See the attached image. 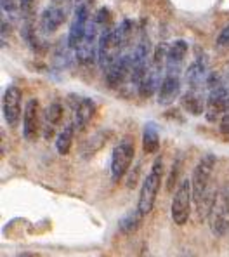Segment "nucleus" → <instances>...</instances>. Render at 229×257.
I'll return each instance as SVG.
<instances>
[{
	"label": "nucleus",
	"instance_id": "nucleus-1",
	"mask_svg": "<svg viewBox=\"0 0 229 257\" xmlns=\"http://www.w3.org/2000/svg\"><path fill=\"white\" fill-rule=\"evenodd\" d=\"M215 155L206 153L200 158L191 176V190H193V200L196 202L198 210H200L201 219L208 215V209L212 200H206V193H208L210 181L213 176V169H215Z\"/></svg>",
	"mask_w": 229,
	"mask_h": 257
},
{
	"label": "nucleus",
	"instance_id": "nucleus-2",
	"mask_svg": "<svg viewBox=\"0 0 229 257\" xmlns=\"http://www.w3.org/2000/svg\"><path fill=\"white\" fill-rule=\"evenodd\" d=\"M108 23H110V13H108V9H99L96 16L89 21V28L85 32L84 40L75 49L77 59L82 64H92L97 59L101 35H103L104 30L110 28Z\"/></svg>",
	"mask_w": 229,
	"mask_h": 257
},
{
	"label": "nucleus",
	"instance_id": "nucleus-3",
	"mask_svg": "<svg viewBox=\"0 0 229 257\" xmlns=\"http://www.w3.org/2000/svg\"><path fill=\"white\" fill-rule=\"evenodd\" d=\"M229 111V89L217 73H210L206 80V108L208 122H217Z\"/></svg>",
	"mask_w": 229,
	"mask_h": 257
},
{
	"label": "nucleus",
	"instance_id": "nucleus-4",
	"mask_svg": "<svg viewBox=\"0 0 229 257\" xmlns=\"http://www.w3.org/2000/svg\"><path fill=\"white\" fill-rule=\"evenodd\" d=\"M165 167H163V158L158 157L153 164L151 171L146 176L144 183L141 186V193H139V202H137V209L142 214H149L155 207L156 196H158V190L161 186V179H163Z\"/></svg>",
	"mask_w": 229,
	"mask_h": 257
},
{
	"label": "nucleus",
	"instance_id": "nucleus-5",
	"mask_svg": "<svg viewBox=\"0 0 229 257\" xmlns=\"http://www.w3.org/2000/svg\"><path fill=\"white\" fill-rule=\"evenodd\" d=\"M71 9V0H49V4L40 14V30L46 35L58 32L68 20Z\"/></svg>",
	"mask_w": 229,
	"mask_h": 257
},
{
	"label": "nucleus",
	"instance_id": "nucleus-6",
	"mask_svg": "<svg viewBox=\"0 0 229 257\" xmlns=\"http://www.w3.org/2000/svg\"><path fill=\"white\" fill-rule=\"evenodd\" d=\"M208 224L215 236H224L229 231V195L224 190L213 195L208 209Z\"/></svg>",
	"mask_w": 229,
	"mask_h": 257
},
{
	"label": "nucleus",
	"instance_id": "nucleus-7",
	"mask_svg": "<svg viewBox=\"0 0 229 257\" xmlns=\"http://www.w3.org/2000/svg\"><path fill=\"white\" fill-rule=\"evenodd\" d=\"M127 45L120 40L115 28H106L99 40V52H97V63L104 71L122 56V51Z\"/></svg>",
	"mask_w": 229,
	"mask_h": 257
},
{
	"label": "nucleus",
	"instance_id": "nucleus-8",
	"mask_svg": "<svg viewBox=\"0 0 229 257\" xmlns=\"http://www.w3.org/2000/svg\"><path fill=\"white\" fill-rule=\"evenodd\" d=\"M134 153H136V146H134L132 139H129V138L120 141L113 148L110 172H111V179H113L115 183L120 181L127 172H129L130 165H132V160H134Z\"/></svg>",
	"mask_w": 229,
	"mask_h": 257
},
{
	"label": "nucleus",
	"instance_id": "nucleus-9",
	"mask_svg": "<svg viewBox=\"0 0 229 257\" xmlns=\"http://www.w3.org/2000/svg\"><path fill=\"white\" fill-rule=\"evenodd\" d=\"M191 198H193V190H191V179H184L177 186L172 198V219L177 226H184L191 215Z\"/></svg>",
	"mask_w": 229,
	"mask_h": 257
},
{
	"label": "nucleus",
	"instance_id": "nucleus-10",
	"mask_svg": "<svg viewBox=\"0 0 229 257\" xmlns=\"http://www.w3.org/2000/svg\"><path fill=\"white\" fill-rule=\"evenodd\" d=\"M2 113L9 127H18L23 116V92L18 85H9L2 97Z\"/></svg>",
	"mask_w": 229,
	"mask_h": 257
},
{
	"label": "nucleus",
	"instance_id": "nucleus-11",
	"mask_svg": "<svg viewBox=\"0 0 229 257\" xmlns=\"http://www.w3.org/2000/svg\"><path fill=\"white\" fill-rule=\"evenodd\" d=\"M89 7L85 4H78L73 11V20L70 25V32H68V47H71V51L78 47V44L84 40L85 32L89 28Z\"/></svg>",
	"mask_w": 229,
	"mask_h": 257
},
{
	"label": "nucleus",
	"instance_id": "nucleus-12",
	"mask_svg": "<svg viewBox=\"0 0 229 257\" xmlns=\"http://www.w3.org/2000/svg\"><path fill=\"white\" fill-rule=\"evenodd\" d=\"M42 123H40V103L39 99L32 97L26 101L25 113H23V136L26 141H37Z\"/></svg>",
	"mask_w": 229,
	"mask_h": 257
},
{
	"label": "nucleus",
	"instance_id": "nucleus-13",
	"mask_svg": "<svg viewBox=\"0 0 229 257\" xmlns=\"http://www.w3.org/2000/svg\"><path fill=\"white\" fill-rule=\"evenodd\" d=\"M132 71V52H125L106 70V85L118 87L125 78H130Z\"/></svg>",
	"mask_w": 229,
	"mask_h": 257
},
{
	"label": "nucleus",
	"instance_id": "nucleus-14",
	"mask_svg": "<svg viewBox=\"0 0 229 257\" xmlns=\"http://www.w3.org/2000/svg\"><path fill=\"white\" fill-rule=\"evenodd\" d=\"M208 58L205 56H198L193 63L189 64V68L184 73V78H186V84L191 87V89H200L201 85L206 84L208 80Z\"/></svg>",
	"mask_w": 229,
	"mask_h": 257
},
{
	"label": "nucleus",
	"instance_id": "nucleus-15",
	"mask_svg": "<svg viewBox=\"0 0 229 257\" xmlns=\"http://www.w3.org/2000/svg\"><path fill=\"white\" fill-rule=\"evenodd\" d=\"M181 75H170L165 73L163 80H161V85L158 89V103L161 106H168L172 104L175 99L179 97V92H181Z\"/></svg>",
	"mask_w": 229,
	"mask_h": 257
},
{
	"label": "nucleus",
	"instance_id": "nucleus-16",
	"mask_svg": "<svg viewBox=\"0 0 229 257\" xmlns=\"http://www.w3.org/2000/svg\"><path fill=\"white\" fill-rule=\"evenodd\" d=\"M187 54V44L186 40H175L168 45L167 52V68H165V73L170 75H181L182 64Z\"/></svg>",
	"mask_w": 229,
	"mask_h": 257
},
{
	"label": "nucleus",
	"instance_id": "nucleus-17",
	"mask_svg": "<svg viewBox=\"0 0 229 257\" xmlns=\"http://www.w3.org/2000/svg\"><path fill=\"white\" fill-rule=\"evenodd\" d=\"M73 101V111H75V122L73 125L77 128H85L87 123L92 120L94 113H96V103L89 97H71Z\"/></svg>",
	"mask_w": 229,
	"mask_h": 257
},
{
	"label": "nucleus",
	"instance_id": "nucleus-18",
	"mask_svg": "<svg viewBox=\"0 0 229 257\" xmlns=\"http://www.w3.org/2000/svg\"><path fill=\"white\" fill-rule=\"evenodd\" d=\"M61 120H63V106H61V103L54 101V103L49 104L46 108V111H44V123H42L44 136H46V138H52V134H54V131L59 127Z\"/></svg>",
	"mask_w": 229,
	"mask_h": 257
},
{
	"label": "nucleus",
	"instance_id": "nucleus-19",
	"mask_svg": "<svg viewBox=\"0 0 229 257\" xmlns=\"http://www.w3.org/2000/svg\"><path fill=\"white\" fill-rule=\"evenodd\" d=\"M181 103H182V108L186 109L187 113H191V115H201L206 108V101L203 99L201 92L198 89H191V87L182 94Z\"/></svg>",
	"mask_w": 229,
	"mask_h": 257
},
{
	"label": "nucleus",
	"instance_id": "nucleus-20",
	"mask_svg": "<svg viewBox=\"0 0 229 257\" xmlns=\"http://www.w3.org/2000/svg\"><path fill=\"white\" fill-rule=\"evenodd\" d=\"M160 148V134L158 128L153 122H148L144 125V131H142V150L144 153L153 155L156 153Z\"/></svg>",
	"mask_w": 229,
	"mask_h": 257
},
{
	"label": "nucleus",
	"instance_id": "nucleus-21",
	"mask_svg": "<svg viewBox=\"0 0 229 257\" xmlns=\"http://www.w3.org/2000/svg\"><path fill=\"white\" fill-rule=\"evenodd\" d=\"M142 217H144V214L139 209H134V210H130V212H127L118 222L120 233H123V235H134V233L141 228Z\"/></svg>",
	"mask_w": 229,
	"mask_h": 257
},
{
	"label": "nucleus",
	"instance_id": "nucleus-22",
	"mask_svg": "<svg viewBox=\"0 0 229 257\" xmlns=\"http://www.w3.org/2000/svg\"><path fill=\"white\" fill-rule=\"evenodd\" d=\"M73 132H75V125L70 123V125H66L58 134V138H56V150H58L59 155H68L71 143H73Z\"/></svg>",
	"mask_w": 229,
	"mask_h": 257
},
{
	"label": "nucleus",
	"instance_id": "nucleus-23",
	"mask_svg": "<svg viewBox=\"0 0 229 257\" xmlns=\"http://www.w3.org/2000/svg\"><path fill=\"white\" fill-rule=\"evenodd\" d=\"M104 143H106V139H104V132H101V134L94 136V138H91L87 141V145H85L84 151H82V157H84V158L92 157L94 153H97V151L103 148Z\"/></svg>",
	"mask_w": 229,
	"mask_h": 257
},
{
	"label": "nucleus",
	"instance_id": "nucleus-24",
	"mask_svg": "<svg viewBox=\"0 0 229 257\" xmlns=\"http://www.w3.org/2000/svg\"><path fill=\"white\" fill-rule=\"evenodd\" d=\"M179 172H181V160L177 158V160L174 162V165H172L170 176H168V184H167V190L168 191L174 190V186L179 183Z\"/></svg>",
	"mask_w": 229,
	"mask_h": 257
},
{
	"label": "nucleus",
	"instance_id": "nucleus-25",
	"mask_svg": "<svg viewBox=\"0 0 229 257\" xmlns=\"http://www.w3.org/2000/svg\"><path fill=\"white\" fill-rule=\"evenodd\" d=\"M215 44H217V47H220V49H227L229 47V23L219 32Z\"/></svg>",
	"mask_w": 229,
	"mask_h": 257
},
{
	"label": "nucleus",
	"instance_id": "nucleus-26",
	"mask_svg": "<svg viewBox=\"0 0 229 257\" xmlns=\"http://www.w3.org/2000/svg\"><path fill=\"white\" fill-rule=\"evenodd\" d=\"M0 7H2L4 14H14L18 11L16 0H0Z\"/></svg>",
	"mask_w": 229,
	"mask_h": 257
},
{
	"label": "nucleus",
	"instance_id": "nucleus-27",
	"mask_svg": "<svg viewBox=\"0 0 229 257\" xmlns=\"http://www.w3.org/2000/svg\"><path fill=\"white\" fill-rule=\"evenodd\" d=\"M219 128H220V132L222 134H226L229 136V111L226 113V115L220 118V122H219Z\"/></svg>",
	"mask_w": 229,
	"mask_h": 257
},
{
	"label": "nucleus",
	"instance_id": "nucleus-28",
	"mask_svg": "<svg viewBox=\"0 0 229 257\" xmlns=\"http://www.w3.org/2000/svg\"><path fill=\"white\" fill-rule=\"evenodd\" d=\"M139 172H141V164H137L136 167L132 169V174H130V177H129V188H134L136 186V177H139Z\"/></svg>",
	"mask_w": 229,
	"mask_h": 257
},
{
	"label": "nucleus",
	"instance_id": "nucleus-29",
	"mask_svg": "<svg viewBox=\"0 0 229 257\" xmlns=\"http://www.w3.org/2000/svg\"><path fill=\"white\" fill-rule=\"evenodd\" d=\"M23 257H30V255H23Z\"/></svg>",
	"mask_w": 229,
	"mask_h": 257
}]
</instances>
